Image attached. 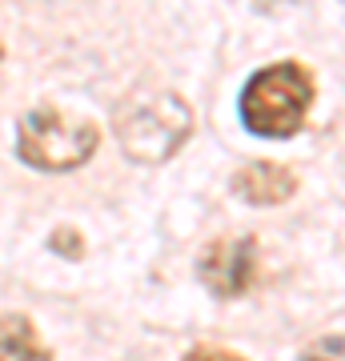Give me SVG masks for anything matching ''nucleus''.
I'll return each mask as SVG.
<instances>
[{
  "label": "nucleus",
  "mask_w": 345,
  "mask_h": 361,
  "mask_svg": "<svg viewBox=\"0 0 345 361\" xmlns=\"http://www.w3.org/2000/svg\"><path fill=\"white\" fill-rule=\"evenodd\" d=\"M313 101V77L301 65H269L241 92V121L257 137H293Z\"/></svg>",
  "instance_id": "1"
},
{
  "label": "nucleus",
  "mask_w": 345,
  "mask_h": 361,
  "mask_svg": "<svg viewBox=\"0 0 345 361\" xmlns=\"http://www.w3.org/2000/svg\"><path fill=\"white\" fill-rule=\"evenodd\" d=\"M193 116L173 92H137L116 109V141L133 161H165L189 137Z\"/></svg>",
  "instance_id": "2"
},
{
  "label": "nucleus",
  "mask_w": 345,
  "mask_h": 361,
  "mask_svg": "<svg viewBox=\"0 0 345 361\" xmlns=\"http://www.w3.org/2000/svg\"><path fill=\"white\" fill-rule=\"evenodd\" d=\"M101 141L97 125L64 116L56 109H32L16 129V153L32 169H49V173H64L77 169L92 157Z\"/></svg>",
  "instance_id": "3"
},
{
  "label": "nucleus",
  "mask_w": 345,
  "mask_h": 361,
  "mask_svg": "<svg viewBox=\"0 0 345 361\" xmlns=\"http://www.w3.org/2000/svg\"><path fill=\"white\" fill-rule=\"evenodd\" d=\"M257 277V245L253 237L241 241H213L201 257V281L217 297H241Z\"/></svg>",
  "instance_id": "4"
},
{
  "label": "nucleus",
  "mask_w": 345,
  "mask_h": 361,
  "mask_svg": "<svg viewBox=\"0 0 345 361\" xmlns=\"http://www.w3.org/2000/svg\"><path fill=\"white\" fill-rule=\"evenodd\" d=\"M293 189H297L293 173L285 165H269V161H257V165L241 169L233 177V193L249 205H282V201L293 197Z\"/></svg>",
  "instance_id": "5"
},
{
  "label": "nucleus",
  "mask_w": 345,
  "mask_h": 361,
  "mask_svg": "<svg viewBox=\"0 0 345 361\" xmlns=\"http://www.w3.org/2000/svg\"><path fill=\"white\" fill-rule=\"evenodd\" d=\"M0 361H49V349L40 345L25 317H0Z\"/></svg>",
  "instance_id": "6"
},
{
  "label": "nucleus",
  "mask_w": 345,
  "mask_h": 361,
  "mask_svg": "<svg viewBox=\"0 0 345 361\" xmlns=\"http://www.w3.org/2000/svg\"><path fill=\"white\" fill-rule=\"evenodd\" d=\"M301 361H345V334L341 337H317L301 353Z\"/></svg>",
  "instance_id": "7"
},
{
  "label": "nucleus",
  "mask_w": 345,
  "mask_h": 361,
  "mask_svg": "<svg viewBox=\"0 0 345 361\" xmlns=\"http://www.w3.org/2000/svg\"><path fill=\"white\" fill-rule=\"evenodd\" d=\"M185 361H245V357H237L229 349H193Z\"/></svg>",
  "instance_id": "8"
}]
</instances>
